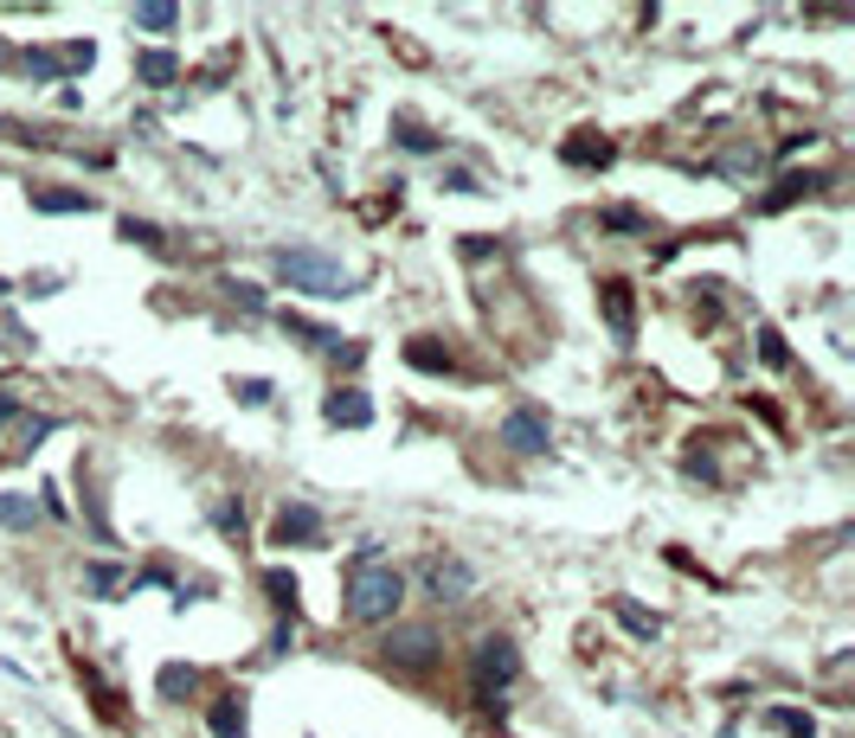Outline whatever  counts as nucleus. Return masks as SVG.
<instances>
[{"instance_id":"obj_1","label":"nucleus","mask_w":855,"mask_h":738,"mask_svg":"<svg viewBox=\"0 0 855 738\" xmlns=\"http://www.w3.org/2000/svg\"><path fill=\"white\" fill-rule=\"evenodd\" d=\"M342 598H348V616L355 623H386L399 598H406V578L380 559V552H360L355 565L342 572Z\"/></svg>"},{"instance_id":"obj_2","label":"nucleus","mask_w":855,"mask_h":738,"mask_svg":"<svg viewBox=\"0 0 855 738\" xmlns=\"http://www.w3.org/2000/svg\"><path fill=\"white\" fill-rule=\"evenodd\" d=\"M277 276L289 289H309V296H348L360 289L355 270H342L329 251H277Z\"/></svg>"},{"instance_id":"obj_3","label":"nucleus","mask_w":855,"mask_h":738,"mask_svg":"<svg viewBox=\"0 0 855 738\" xmlns=\"http://www.w3.org/2000/svg\"><path fill=\"white\" fill-rule=\"evenodd\" d=\"M515 674H521V655H515V642L508 636H483L476 642V693L483 700H496L515 687Z\"/></svg>"},{"instance_id":"obj_4","label":"nucleus","mask_w":855,"mask_h":738,"mask_svg":"<svg viewBox=\"0 0 855 738\" xmlns=\"http://www.w3.org/2000/svg\"><path fill=\"white\" fill-rule=\"evenodd\" d=\"M380 655H386L393 668H412V674H425L431 662H444V642H437V629H393Z\"/></svg>"},{"instance_id":"obj_5","label":"nucleus","mask_w":855,"mask_h":738,"mask_svg":"<svg viewBox=\"0 0 855 738\" xmlns=\"http://www.w3.org/2000/svg\"><path fill=\"white\" fill-rule=\"evenodd\" d=\"M501 443H508L515 456H547V417H541L534 404L508 411V417H501Z\"/></svg>"},{"instance_id":"obj_6","label":"nucleus","mask_w":855,"mask_h":738,"mask_svg":"<svg viewBox=\"0 0 855 738\" xmlns=\"http://www.w3.org/2000/svg\"><path fill=\"white\" fill-rule=\"evenodd\" d=\"M425 591L437 604H463L470 591H476V572L463 565V559H431L425 565Z\"/></svg>"},{"instance_id":"obj_7","label":"nucleus","mask_w":855,"mask_h":738,"mask_svg":"<svg viewBox=\"0 0 855 738\" xmlns=\"http://www.w3.org/2000/svg\"><path fill=\"white\" fill-rule=\"evenodd\" d=\"M271 539H277V546H315V539H322V514L302 508V501H284L277 521H271Z\"/></svg>"},{"instance_id":"obj_8","label":"nucleus","mask_w":855,"mask_h":738,"mask_svg":"<svg viewBox=\"0 0 855 738\" xmlns=\"http://www.w3.org/2000/svg\"><path fill=\"white\" fill-rule=\"evenodd\" d=\"M322 417H329L335 430H342V424H348V430H367V424H373V399H367L360 386H335L329 404H322Z\"/></svg>"},{"instance_id":"obj_9","label":"nucleus","mask_w":855,"mask_h":738,"mask_svg":"<svg viewBox=\"0 0 855 738\" xmlns=\"http://www.w3.org/2000/svg\"><path fill=\"white\" fill-rule=\"evenodd\" d=\"M605 322H611V335L624 340V347L637 340V315H631V283H624V276H611V283H605Z\"/></svg>"},{"instance_id":"obj_10","label":"nucleus","mask_w":855,"mask_h":738,"mask_svg":"<svg viewBox=\"0 0 855 738\" xmlns=\"http://www.w3.org/2000/svg\"><path fill=\"white\" fill-rule=\"evenodd\" d=\"M560 161H567V167H611L618 148H611L605 135H572L567 148H560Z\"/></svg>"},{"instance_id":"obj_11","label":"nucleus","mask_w":855,"mask_h":738,"mask_svg":"<svg viewBox=\"0 0 855 738\" xmlns=\"http://www.w3.org/2000/svg\"><path fill=\"white\" fill-rule=\"evenodd\" d=\"M207 733H213V738H251V726H245V700H238V693L213 700V713H207Z\"/></svg>"},{"instance_id":"obj_12","label":"nucleus","mask_w":855,"mask_h":738,"mask_svg":"<svg viewBox=\"0 0 855 738\" xmlns=\"http://www.w3.org/2000/svg\"><path fill=\"white\" fill-rule=\"evenodd\" d=\"M406 360H412V366H419V373H457V360H450V347H444V340H406Z\"/></svg>"},{"instance_id":"obj_13","label":"nucleus","mask_w":855,"mask_h":738,"mask_svg":"<svg viewBox=\"0 0 855 738\" xmlns=\"http://www.w3.org/2000/svg\"><path fill=\"white\" fill-rule=\"evenodd\" d=\"M33 212H97V200L77 187H46V193H33Z\"/></svg>"},{"instance_id":"obj_14","label":"nucleus","mask_w":855,"mask_h":738,"mask_svg":"<svg viewBox=\"0 0 855 738\" xmlns=\"http://www.w3.org/2000/svg\"><path fill=\"white\" fill-rule=\"evenodd\" d=\"M823 187H830L823 174H791V180H779V187H772V200H766V212H779V205H797L804 193H823Z\"/></svg>"},{"instance_id":"obj_15","label":"nucleus","mask_w":855,"mask_h":738,"mask_svg":"<svg viewBox=\"0 0 855 738\" xmlns=\"http://www.w3.org/2000/svg\"><path fill=\"white\" fill-rule=\"evenodd\" d=\"M0 527H7V534H33V527H39V508H33L26 495H0Z\"/></svg>"},{"instance_id":"obj_16","label":"nucleus","mask_w":855,"mask_h":738,"mask_svg":"<svg viewBox=\"0 0 855 738\" xmlns=\"http://www.w3.org/2000/svg\"><path fill=\"white\" fill-rule=\"evenodd\" d=\"M284 328L302 340V347H322V353H335V347H342V335H335V328H322V322H309V315H284Z\"/></svg>"},{"instance_id":"obj_17","label":"nucleus","mask_w":855,"mask_h":738,"mask_svg":"<svg viewBox=\"0 0 855 738\" xmlns=\"http://www.w3.org/2000/svg\"><path fill=\"white\" fill-rule=\"evenodd\" d=\"M393 141H406V154H437V135L412 116H393Z\"/></svg>"},{"instance_id":"obj_18","label":"nucleus","mask_w":855,"mask_h":738,"mask_svg":"<svg viewBox=\"0 0 855 738\" xmlns=\"http://www.w3.org/2000/svg\"><path fill=\"white\" fill-rule=\"evenodd\" d=\"M174 71H181V59H174V52H142V59H136V77H142V84H154V90H161V84H174Z\"/></svg>"},{"instance_id":"obj_19","label":"nucleus","mask_w":855,"mask_h":738,"mask_svg":"<svg viewBox=\"0 0 855 738\" xmlns=\"http://www.w3.org/2000/svg\"><path fill=\"white\" fill-rule=\"evenodd\" d=\"M759 360H766V366H791V347H784V335L772 322H759Z\"/></svg>"},{"instance_id":"obj_20","label":"nucleus","mask_w":855,"mask_h":738,"mask_svg":"<svg viewBox=\"0 0 855 738\" xmlns=\"http://www.w3.org/2000/svg\"><path fill=\"white\" fill-rule=\"evenodd\" d=\"M123 238H129V245H148V251H161V258H168V232H154V225H142V218H123Z\"/></svg>"},{"instance_id":"obj_21","label":"nucleus","mask_w":855,"mask_h":738,"mask_svg":"<svg viewBox=\"0 0 855 738\" xmlns=\"http://www.w3.org/2000/svg\"><path fill=\"white\" fill-rule=\"evenodd\" d=\"M264 591L277 598V610H284V616H296V578H289V572H264Z\"/></svg>"},{"instance_id":"obj_22","label":"nucleus","mask_w":855,"mask_h":738,"mask_svg":"<svg viewBox=\"0 0 855 738\" xmlns=\"http://www.w3.org/2000/svg\"><path fill=\"white\" fill-rule=\"evenodd\" d=\"M194 680H200V674L181 668V662H174V668H161V700H181V693H194Z\"/></svg>"},{"instance_id":"obj_23","label":"nucleus","mask_w":855,"mask_h":738,"mask_svg":"<svg viewBox=\"0 0 855 738\" xmlns=\"http://www.w3.org/2000/svg\"><path fill=\"white\" fill-rule=\"evenodd\" d=\"M213 527L225 539H245V508H238V501H219V508H213Z\"/></svg>"},{"instance_id":"obj_24","label":"nucleus","mask_w":855,"mask_h":738,"mask_svg":"<svg viewBox=\"0 0 855 738\" xmlns=\"http://www.w3.org/2000/svg\"><path fill=\"white\" fill-rule=\"evenodd\" d=\"M181 20V7H136V26H148V33H168Z\"/></svg>"},{"instance_id":"obj_25","label":"nucleus","mask_w":855,"mask_h":738,"mask_svg":"<svg viewBox=\"0 0 855 738\" xmlns=\"http://www.w3.org/2000/svg\"><path fill=\"white\" fill-rule=\"evenodd\" d=\"M618 623H624L631 636H656V629H662V623H656V616H643L637 604H618Z\"/></svg>"},{"instance_id":"obj_26","label":"nucleus","mask_w":855,"mask_h":738,"mask_svg":"<svg viewBox=\"0 0 855 738\" xmlns=\"http://www.w3.org/2000/svg\"><path fill=\"white\" fill-rule=\"evenodd\" d=\"M84 585H90V591H116V585H123V572H116V565H90V572H84Z\"/></svg>"},{"instance_id":"obj_27","label":"nucleus","mask_w":855,"mask_h":738,"mask_svg":"<svg viewBox=\"0 0 855 738\" xmlns=\"http://www.w3.org/2000/svg\"><path fill=\"white\" fill-rule=\"evenodd\" d=\"M772 726H779V733H791V738H810V733H817V726H810V720H797L791 706H779V713H772Z\"/></svg>"},{"instance_id":"obj_28","label":"nucleus","mask_w":855,"mask_h":738,"mask_svg":"<svg viewBox=\"0 0 855 738\" xmlns=\"http://www.w3.org/2000/svg\"><path fill=\"white\" fill-rule=\"evenodd\" d=\"M605 225H611V232H643V212H631V205H611V212H605Z\"/></svg>"},{"instance_id":"obj_29","label":"nucleus","mask_w":855,"mask_h":738,"mask_svg":"<svg viewBox=\"0 0 855 738\" xmlns=\"http://www.w3.org/2000/svg\"><path fill=\"white\" fill-rule=\"evenodd\" d=\"M238 399H245V404H264V399H271V379H238Z\"/></svg>"},{"instance_id":"obj_30","label":"nucleus","mask_w":855,"mask_h":738,"mask_svg":"<svg viewBox=\"0 0 855 738\" xmlns=\"http://www.w3.org/2000/svg\"><path fill=\"white\" fill-rule=\"evenodd\" d=\"M360 360H367V347H360V340H342V347H335V366H348V373H355Z\"/></svg>"},{"instance_id":"obj_31","label":"nucleus","mask_w":855,"mask_h":738,"mask_svg":"<svg viewBox=\"0 0 855 738\" xmlns=\"http://www.w3.org/2000/svg\"><path fill=\"white\" fill-rule=\"evenodd\" d=\"M232 302H238V309H251V315H258V309H264V296H258V289H251V283H232Z\"/></svg>"}]
</instances>
